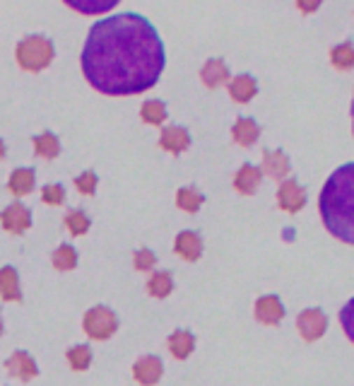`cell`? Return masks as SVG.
<instances>
[{
    "label": "cell",
    "instance_id": "cell-1",
    "mask_svg": "<svg viewBox=\"0 0 354 386\" xmlns=\"http://www.w3.org/2000/svg\"><path fill=\"white\" fill-rule=\"evenodd\" d=\"M83 73L104 95H140L164 70V43L138 13L111 15L92 25L83 48Z\"/></svg>",
    "mask_w": 354,
    "mask_h": 386
},
{
    "label": "cell",
    "instance_id": "cell-2",
    "mask_svg": "<svg viewBox=\"0 0 354 386\" xmlns=\"http://www.w3.org/2000/svg\"><path fill=\"white\" fill-rule=\"evenodd\" d=\"M318 208L330 235L354 244V162L330 174L320 191Z\"/></svg>",
    "mask_w": 354,
    "mask_h": 386
},
{
    "label": "cell",
    "instance_id": "cell-3",
    "mask_svg": "<svg viewBox=\"0 0 354 386\" xmlns=\"http://www.w3.org/2000/svg\"><path fill=\"white\" fill-rule=\"evenodd\" d=\"M53 43L41 34H31V36H24L17 48H15V56H17V63L20 68L29 70V73H39V70L48 68L53 61Z\"/></svg>",
    "mask_w": 354,
    "mask_h": 386
},
{
    "label": "cell",
    "instance_id": "cell-4",
    "mask_svg": "<svg viewBox=\"0 0 354 386\" xmlns=\"http://www.w3.org/2000/svg\"><path fill=\"white\" fill-rule=\"evenodd\" d=\"M83 329L92 340H106V338H111V336L116 333L118 319H116V314H113L111 309L104 307V304H99V307H92L90 312L85 314Z\"/></svg>",
    "mask_w": 354,
    "mask_h": 386
},
{
    "label": "cell",
    "instance_id": "cell-5",
    "mask_svg": "<svg viewBox=\"0 0 354 386\" xmlns=\"http://www.w3.org/2000/svg\"><path fill=\"white\" fill-rule=\"evenodd\" d=\"M297 329L302 333V338L306 340H318L328 329V317L320 309H306L297 317Z\"/></svg>",
    "mask_w": 354,
    "mask_h": 386
},
{
    "label": "cell",
    "instance_id": "cell-6",
    "mask_svg": "<svg viewBox=\"0 0 354 386\" xmlns=\"http://www.w3.org/2000/svg\"><path fill=\"white\" fill-rule=\"evenodd\" d=\"M0 222H3L5 232H10V235H22V232L31 227V213L27 205L10 203L8 208L0 213Z\"/></svg>",
    "mask_w": 354,
    "mask_h": 386
},
{
    "label": "cell",
    "instance_id": "cell-7",
    "mask_svg": "<svg viewBox=\"0 0 354 386\" xmlns=\"http://www.w3.org/2000/svg\"><path fill=\"white\" fill-rule=\"evenodd\" d=\"M277 203L287 213H299L306 205V191L294 179H285L277 188Z\"/></svg>",
    "mask_w": 354,
    "mask_h": 386
},
{
    "label": "cell",
    "instance_id": "cell-8",
    "mask_svg": "<svg viewBox=\"0 0 354 386\" xmlns=\"http://www.w3.org/2000/svg\"><path fill=\"white\" fill-rule=\"evenodd\" d=\"M162 372H164V365H162V360L155 355L140 357L133 365V377L143 386H155L162 379Z\"/></svg>",
    "mask_w": 354,
    "mask_h": 386
},
{
    "label": "cell",
    "instance_id": "cell-9",
    "mask_svg": "<svg viewBox=\"0 0 354 386\" xmlns=\"http://www.w3.org/2000/svg\"><path fill=\"white\" fill-rule=\"evenodd\" d=\"M5 367H8V372L13 374V377L22 379V382H29V379H34L36 374H39V367H36L34 357L24 350L13 352V355L8 357V362H5Z\"/></svg>",
    "mask_w": 354,
    "mask_h": 386
},
{
    "label": "cell",
    "instance_id": "cell-10",
    "mask_svg": "<svg viewBox=\"0 0 354 386\" xmlns=\"http://www.w3.org/2000/svg\"><path fill=\"white\" fill-rule=\"evenodd\" d=\"M282 317H285V307H282L280 297L275 295L258 297V302H255V319H258L260 324L275 326L282 322Z\"/></svg>",
    "mask_w": 354,
    "mask_h": 386
},
{
    "label": "cell",
    "instance_id": "cell-11",
    "mask_svg": "<svg viewBox=\"0 0 354 386\" xmlns=\"http://www.w3.org/2000/svg\"><path fill=\"white\" fill-rule=\"evenodd\" d=\"M174 249H176V254L181 259L186 261H198L200 254H203V239L200 235H195V232H181V235L176 237V242H174Z\"/></svg>",
    "mask_w": 354,
    "mask_h": 386
},
{
    "label": "cell",
    "instance_id": "cell-12",
    "mask_svg": "<svg viewBox=\"0 0 354 386\" xmlns=\"http://www.w3.org/2000/svg\"><path fill=\"white\" fill-rule=\"evenodd\" d=\"M160 145L164 150L174 152V155H178V152L188 150L190 135H188V130L181 128V126H167L160 135Z\"/></svg>",
    "mask_w": 354,
    "mask_h": 386
},
{
    "label": "cell",
    "instance_id": "cell-13",
    "mask_svg": "<svg viewBox=\"0 0 354 386\" xmlns=\"http://www.w3.org/2000/svg\"><path fill=\"white\" fill-rule=\"evenodd\" d=\"M0 297L5 302H20L22 292H20V275L13 266H3L0 268Z\"/></svg>",
    "mask_w": 354,
    "mask_h": 386
},
{
    "label": "cell",
    "instance_id": "cell-14",
    "mask_svg": "<svg viewBox=\"0 0 354 386\" xmlns=\"http://www.w3.org/2000/svg\"><path fill=\"white\" fill-rule=\"evenodd\" d=\"M260 177H263V172L255 165H243L241 170L236 172V177H234V188L243 195L255 193V188L260 186Z\"/></svg>",
    "mask_w": 354,
    "mask_h": 386
},
{
    "label": "cell",
    "instance_id": "cell-15",
    "mask_svg": "<svg viewBox=\"0 0 354 386\" xmlns=\"http://www.w3.org/2000/svg\"><path fill=\"white\" fill-rule=\"evenodd\" d=\"M200 80L208 87H220L229 80V68H227V63L220 61V58H210V61L203 65V70H200Z\"/></svg>",
    "mask_w": 354,
    "mask_h": 386
},
{
    "label": "cell",
    "instance_id": "cell-16",
    "mask_svg": "<svg viewBox=\"0 0 354 386\" xmlns=\"http://www.w3.org/2000/svg\"><path fill=\"white\" fill-rule=\"evenodd\" d=\"M263 172L272 179H285L290 174V160L282 150H270L265 152V162H263Z\"/></svg>",
    "mask_w": 354,
    "mask_h": 386
},
{
    "label": "cell",
    "instance_id": "cell-17",
    "mask_svg": "<svg viewBox=\"0 0 354 386\" xmlns=\"http://www.w3.org/2000/svg\"><path fill=\"white\" fill-rule=\"evenodd\" d=\"M255 92H258V85H255V80L250 78V75H236V78L229 83V95L234 102H241V104H246L255 97Z\"/></svg>",
    "mask_w": 354,
    "mask_h": 386
},
{
    "label": "cell",
    "instance_id": "cell-18",
    "mask_svg": "<svg viewBox=\"0 0 354 386\" xmlns=\"http://www.w3.org/2000/svg\"><path fill=\"white\" fill-rule=\"evenodd\" d=\"M232 135H234V140H236L239 145H243V148H250V145L258 140L260 126L253 121V118H239V121L234 123V128H232Z\"/></svg>",
    "mask_w": 354,
    "mask_h": 386
},
{
    "label": "cell",
    "instance_id": "cell-19",
    "mask_svg": "<svg viewBox=\"0 0 354 386\" xmlns=\"http://www.w3.org/2000/svg\"><path fill=\"white\" fill-rule=\"evenodd\" d=\"M195 347V338L190 331H174L171 336H169V350H171V355L176 357V360H186V357L193 352Z\"/></svg>",
    "mask_w": 354,
    "mask_h": 386
},
{
    "label": "cell",
    "instance_id": "cell-20",
    "mask_svg": "<svg viewBox=\"0 0 354 386\" xmlns=\"http://www.w3.org/2000/svg\"><path fill=\"white\" fill-rule=\"evenodd\" d=\"M34 184H36V174L34 170H29V167H24V170H15L13 177H10V191L15 195H27L34 191Z\"/></svg>",
    "mask_w": 354,
    "mask_h": 386
},
{
    "label": "cell",
    "instance_id": "cell-21",
    "mask_svg": "<svg viewBox=\"0 0 354 386\" xmlns=\"http://www.w3.org/2000/svg\"><path fill=\"white\" fill-rule=\"evenodd\" d=\"M174 290V278L171 273H167V270H160V273H152V278L147 280V292H150L152 297H167L169 292Z\"/></svg>",
    "mask_w": 354,
    "mask_h": 386
},
{
    "label": "cell",
    "instance_id": "cell-22",
    "mask_svg": "<svg viewBox=\"0 0 354 386\" xmlns=\"http://www.w3.org/2000/svg\"><path fill=\"white\" fill-rule=\"evenodd\" d=\"M203 195H200L198 188H193V186H183V188H178V193H176V205L181 210H186V213H195V210L203 205Z\"/></svg>",
    "mask_w": 354,
    "mask_h": 386
},
{
    "label": "cell",
    "instance_id": "cell-23",
    "mask_svg": "<svg viewBox=\"0 0 354 386\" xmlns=\"http://www.w3.org/2000/svg\"><path fill=\"white\" fill-rule=\"evenodd\" d=\"M34 150L39 157H46V160H53V157L61 152V143H58V138L53 133H41L34 138Z\"/></svg>",
    "mask_w": 354,
    "mask_h": 386
},
{
    "label": "cell",
    "instance_id": "cell-24",
    "mask_svg": "<svg viewBox=\"0 0 354 386\" xmlns=\"http://www.w3.org/2000/svg\"><path fill=\"white\" fill-rule=\"evenodd\" d=\"M140 116H143L145 123H152V126H160V123H164V118H167L164 102H160V99L145 102L143 109H140Z\"/></svg>",
    "mask_w": 354,
    "mask_h": 386
},
{
    "label": "cell",
    "instance_id": "cell-25",
    "mask_svg": "<svg viewBox=\"0 0 354 386\" xmlns=\"http://www.w3.org/2000/svg\"><path fill=\"white\" fill-rule=\"evenodd\" d=\"M53 266L58 270H73L78 266V251L70 244H61V247L53 251Z\"/></svg>",
    "mask_w": 354,
    "mask_h": 386
},
{
    "label": "cell",
    "instance_id": "cell-26",
    "mask_svg": "<svg viewBox=\"0 0 354 386\" xmlns=\"http://www.w3.org/2000/svg\"><path fill=\"white\" fill-rule=\"evenodd\" d=\"M330 61H333L335 68L340 70H350L354 68V46L350 41L340 43V46H335L333 51H330Z\"/></svg>",
    "mask_w": 354,
    "mask_h": 386
},
{
    "label": "cell",
    "instance_id": "cell-27",
    "mask_svg": "<svg viewBox=\"0 0 354 386\" xmlns=\"http://www.w3.org/2000/svg\"><path fill=\"white\" fill-rule=\"evenodd\" d=\"M68 362L75 372H85L87 367L92 365V350L90 345H75L68 350Z\"/></svg>",
    "mask_w": 354,
    "mask_h": 386
},
{
    "label": "cell",
    "instance_id": "cell-28",
    "mask_svg": "<svg viewBox=\"0 0 354 386\" xmlns=\"http://www.w3.org/2000/svg\"><path fill=\"white\" fill-rule=\"evenodd\" d=\"M90 217L85 213H80V210H70L68 215H65V227H68V232L73 237H83L87 235V230H90Z\"/></svg>",
    "mask_w": 354,
    "mask_h": 386
},
{
    "label": "cell",
    "instance_id": "cell-29",
    "mask_svg": "<svg viewBox=\"0 0 354 386\" xmlns=\"http://www.w3.org/2000/svg\"><path fill=\"white\" fill-rule=\"evenodd\" d=\"M41 200L48 205H61L65 200V188L61 184H48V186L41 188Z\"/></svg>",
    "mask_w": 354,
    "mask_h": 386
},
{
    "label": "cell",
    "instance_id": "cell-30",
    "mask_svg": "<svg viewBox=\"0 0 354 386\" xmlns=\"http://www.w3.org/2000/svg\"><path fill=\"white\" fill-rule=\"evenodd\" d=\"M340 322H342V329H345L347 338H350L352 343H354V297L345 304V307H342Z\"/></svg>",
    "mask_w": 354,
    "mask_h": 386
},
{
    "label": "cell",
    "instance_id": "cell-31",
    "mask_svg": "<svg viewBox=\"0 0 354 386\" xmlns=\"http://www.w3.org/2000/svg\"><path fill=\"white\" fill-rule=\"evenodd\" d=\"M133 263H135V268H138V270H143V273H147V270H152V268H155L157 256L150 251V249H140V251H135Z\"/></svg>",
    "mask_w": 354,
    "mask_h": 386
},
{
    "label": "cell",
    "instance_id": "cell-32",
    "mask_svg": "<svg viewBox=\"0 0 354 386\" xmlns=\"http://www.w3.org/2000/svg\"><path fill=\"white\" fill-rule=\"evenodd\" d=\"M75 186H78L80 193L92 195L94 193V188H97V174L94 172H85V174H80V177H75Z\"/></svg>",
    "mask_w": 354,
    "mask_h": 386
},
{
    "label": "cell",
    "instance_id": "cell-33",
    "mask_svg": "<svg viewBox=\"0 0 354 386\" xmlns=\"http://www.w3.org/2000/svg\"><path fill=\"white\" fill-rule=\"evenodd\" d=\"M70 8H78V10H83V13H97V10H108V8H113V3H97V5H83V3H70Z\"/></svg>",
    "mask_w": 354,
    "mask_h": 386
},
{
    "label": "cell",
    "instance_id": "cell-34",
    "mask_svg": "<svg viewBox=\"0 0 354 386\" xmlns=\"http://www.w3.org/2000/svg\"><path fill=\"white\" fill-rule=\"evenodd\" d=\"M316 8H318V0H304V3H299V10H304V13H313Z\"/></svg>",
    "mask_w": 354,
    "mask_h": 386
},
{
    "label": "cell",
    "instance_id": "cell-35",
    "mask_svg": "<svg viewBox=\"0 0 354 386\" xmlns=\"http://www.w3.org/2000/svg\"><path fill=\"white\" fill-rule=\"evenodd\" d=\"M5 157V145H3V140H0V160Z\"/></svg>",
    "mask_w": 354,
    "mask_h": 386
},
{
    "label": "cell",
    "instance_id": "cell-36",
    "mask_svg": "<svg viewBox=\"0 0 354 386\" xmlns=\"http://www.w3.org/2000/svg\"><path fill=\"white\" fill-rule=\"evenodd\" d=\"M0 333H3V319H0Z\"/></svg>",
    "mask_w": 354,
    "mask_h": 386
},
{
    "label": "cell",
    "instance_id": "cell-37",
    "mask_svg": "<svg viewBox=\"0 0 354 386\" xmlns=\"http://www.w3.org/2000/svg\"><path fill=\"white\" fill-rule=\"evenodd\" d=\"M352 118H354V102H352Z\"/></svg>",
    "mask_w": 354,
    "mask_h": 386
}]
</instances>
